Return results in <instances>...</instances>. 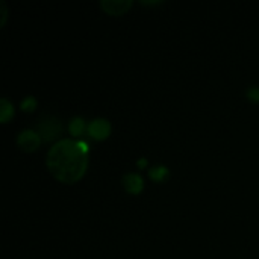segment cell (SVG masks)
Segmentation results:
<instances>
[{"label":"cell","instance_id":"cell-13","mask_svg":"<svg viewBox=\"0 0 259 259\" xmlns=\"http://www.w3.org/2000/svg\"><path fill=\"white\" fill-rule=\"evenodd\" d=\"M141 5H146V6H156V5H162V0H141Z\"/></svg>","mask_w":259,"mask_h":259},{"label":"cell","instance_id":"cell-11","mask_svg":"<svg viewBox=\"0 0 259 259\" xmlns=\"http://www.w3.org/2000/svg\"><path fill=\"white\" fill-rule=\"evenodd\" d=\"M246 97L253 102V103H259V87L258 85H252L246 90Z\"/></svg>","mask_w":259,"mask_h":259},{"label":"cell","instance_id":"cell-7","mask_svg":"<svg viewBox=\"0 0 259 259\" xmlns=\"http://www.w3.org/2000/svg\"><path fill=\"white\" fill-rule=\"evenodd\" d=\"M149 178L155 182H165L170 176V168L164 164L161 165H155V167H150L149 171H147Z\"/></svg>","mask_w":259,"mask_h":259},{"label":"cell","instance_id":"cell-1","mask_svg":"<svg viewBox=\"0 0 259 259\" xmlns=\"http://www.w3.org/2000/svg\"><path fill=\"white\" fill-rule=\"evenodd\" d=\"M88 150L90 144L87 141L59 140L47 152V168L55 179L64 184H74L87 173Z\"/></svg>","mask_w":259,"mask_h":259},{"label":"cell","instance_id":"cell-5","mask_svg":"<svg viewBox=\"0 0 259 259\" xmlns=\"http://www.w3.org/2000/svg\"><path fill=\"white\" fill-rule=\"evenodd\" d=\"M121 184H123L124 190L134 196L140 194L144 190V179L140 173H135V171H127L126 175H123Z\"/></svg>","mask_w":259,"mask_h":259},{"label":"cell","instance_id":"cell-14","mask_svg":"<svg viewBox=\"0 0 259 259\" xmlns=\"http://www.w3.org/2000/svg\"><path fill=\"white\" fill-rule=\"evenodd\" d=\"M149 165V161L146 159V158H140L138 161H137V167L138 168H146Z\"/></svg>","mask_w":259,"mask_h":259},{"label":"cell","instance_id":"cell-8","mask_svg":"<svg viewBox=\"0 0 259 259\" xmlns=\"http://www.w3.org/2000/svg\"><path fill=\"white\" fill-rule=\"evenodd\" d=\"M15 114L14 103L8 97L0 99V123H8Z\"/></svg>","mask_w":259,"mask_h":259},{"label":"cell","instance_id":"cell-2","mask_svg":"<svg viewBox=\"0 0 259 259\" xmlns=\"http://www.w3.org/2000/svg\"><path fill=\"white\" fill-rule=\"evenodd\" d=\"M62 123L59 118L53 115H46L42 117L38 124H36V132L41 137L42 141H53L62 134Z\"/></svg>","mask_w":259,"mask_h":259},{"label":"cell","instance_id":"cell-10","mask_svg":"<svg viewBox=\"0 0 259 259\" xmlns=\"http://www.w3.org/2000/svg\"><path fill=\"white\" fill-rule=\"evenodd\" d=\"M36 106H38V100H36V97H33V96H26V97L20 102V108H21L23 111H26V112H32Z\"/></svg>","mask_w":259,"mask_h":259},{"label":"cell","instance_id":"cell-12","mask_svg":"<svg viewBox=\"0 0 259 259\" xmlns=\"http://www.w3.org/2000/svg\"><path fill=\"white\" fill-rule=\"evenodd\" d=\"M0 8H2V21H0V26H5L6 17H8V6H6V2L5 0L0 2Z\"/></svg>","mask_w":259,"mask_h":259},{"label":"cell","instance_id":"cell-3","mask_svg":"<svg viewBox=\"0 0 259 259\" xmlns=\"http://www.w3.org/2000/svg\"><path fill=\"white\" fill-rule=\"evenodd\" d=\"M111 131H112V126L109 123V120L103 118V117H97V118H93L88 126H87V134L88 137H91L93 140L96 141H102V140H106L109 135H111Z\"/></svg>","mask_w":259,"mask_h":259},{"label":"cell","instance_id":"cell-9","mask_svg":"<svg viewBox=\"0 0 259 259\" xmlns=\"http://www.w3.org/2000/svg\"><path fill=\"white\" fill-rule=\"evenodd\" d=\"M87 126H88V124L85 123L83 117L74 115V117H71L70 121H68V132H70L73 137H80V135L87 131Z\"/></svg>","mask_w":259,"mask_h":259},{"label":"cell","instance_id":"cell-4","mask_svg":"<svg viewBox=\"0 0 259 259\" xmlns=\"http://www.w3.org/2000/svg\"><path fill=\"white\" fill-rule=\"evenodd\" d=\"M41 141H42L41 137H39L38 132L33 131V129H24V131H21V132L17 135V138H15L17 146H18L23 152H27V153L35 152V150L41 146Z\"/></svg>","mask_w":259,"mask_h":259},{"label":"cell","instance_id":"cell-6","mask_svg":"<svg viewBox=\"0 0 259 259\" xmlns=\"http://www.w3.org/2000/svg\"><path fill=\"white\" fill-rule=\"evenodd\" d=\"M100 8L109 15H123L134 5L132 0H100Z\"/></svg>","mask_w":259,"mask_h":259}]
</instances>
